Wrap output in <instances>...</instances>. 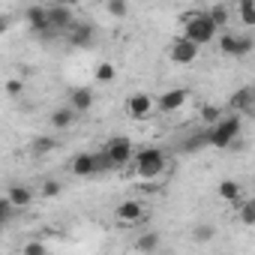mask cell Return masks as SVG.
<instances>
[{
  "label": "cell",
  "instance_id": "cell-25",
  "mask_svg": "<svg viewBox=\"0 0 255 255\" xmlns=\"http://www.w3.org/2000/svg\"><path fill=\"white\" fill-rule=\"evenodd\" d=\"M237 207H240V219H243V225H255V201H237Z\"/></svg>",
  "mask_w": 255,
  "mask_h": 255
},
{
  "label": "cell",
  "instance_id": "cell-19",
  "mask_svg": "<svg viewBox=\"0 0 255 255\" xmlns=\"http://www.w3.org/2000/svg\"><path fill=\"white\" fill-rule=\"evenodd\" d=\"M93 78H96V84H111V81L117 78V66H114V63H108V60H102V63H96Z\"/></svg>",
  "mask_w": 255,
  "mask_h": 255
},
{
  "label": "cell",
  "instance_id": "cell-24",
  "mask_svg": "<svg viewBox=\"0 0 255 255\" xmlns=\"http://www.w3.org/2000/svg\"><path fill=\"white\" fill-rule=\"evenodd\" d=\"M237 15H240V21L246 27H252L255 24V0H249V3H237Z\"/></svg>",
  "mask_w": 255,
  "mask_h": 255
},
{
  "label": "cell",
  "instance_id": "cell-14",
  "mask_svg": "<svg viewBox=\"0 0 255 255\" xmlns=\"http://www.w3.org/2000/svg\"><path fill=\"white\" fill-rule=\"evenodd\" d=\"M24 21L30 24V30H36V33H48L51 27H48V15H45V6H27L24 9Z\"/></svg>",
  "mask_w": 255,
  "mask_h": 255
},
{
  "label": "cell",
  "instance_id": "cell-18",
  "mask_svg": "<svg viewBox=\"0 0 255 255\" xmlns=\"http://www.w3.org/2000/svg\"><path fill=\"white\" fill-rule=\"evenodd\" d=\"M231 111H249L252 108V87H240L231 99H228Z\"/></svg>",
  "mask_w": 255,
  "mask_h": 255
},
{
  "label": "cell",
  "instance_id": "cell-1",
  "mask_svg": "<svg viewBox=\"0 0 255 255\" xmlns=\"http://www.w3.org/2000/svg\"><path fill=\"white\" fill-rule=\"evenodd\" d=\"M243 132V114L240 111H231L228 117H219L216 123H210V129H207V144L216 147V150H225L231 147Z\"/></svg>",
  "mask_w": 255,
  "mask_h": 255
},
{
  "label": "cell",
  "instance_id": "cell-28",
  "mask_svg": "<svg viewBox=\"0 0 255 255\" xmlns=\"http://www.w3.org/2000/svg\"><path fill=\"white\" fill-rule=\"evenodd\" d=\"M219 117H222V108H219V105H204V108H201V120H204L207 126L216 123Z\"/></svg>",
  "mask_w": 255,
  "mask_h": 255
},
{
  "label": "cell",
  "instance_id": "cell-17",
  "mask_svg": "<svg viewBox=\"0 0 255 255\" xmlns=\"http://www.w3.org/2000/svg\"><path fill=\"white\" fill-rule=\"evenodd\" d=\"M48 120H51V126H54V129H69V126L75 123V111H72L69 105H66V108H54Z\"/></svg>",
  "mask_w": 255,
  "mask_h": 255
},
{
  "label": "cell",
  "instance_id": "cell-13",
  "mask_svg": "<svg viewBox=\"0 0 255 255\" xmlns=\"http://www.w3.org/2000/svg\"><path fill=\"white\" fill-rule=\"evenodd\" d=\"M93 102H96L93 87H72V93H69V108H72L75 114L90 111V108H93Z\"/></svg>",
  "mask_w": 255,
  "mask_h": 255
},
{
  "label": "cell",
  "instance_id": "cell-7",
  "mask_svg": "<svg viewBox=\"0 0 255 255\" xmlns=\"http://www.w3.org/2000/svg\"><path fill=\"white\" fill-rule=\"evenodd\" d=\"M126 114L132 120H150L156 114V99L150 93H132L129 102H126Z\"/></svg>",
  "mask_w": 255,
  "mask_h": 255
},
{
  "label": "cell",
  "instance_id": "cell-12",
  "mask_svg": "<svg viewBox=\"0 0 255 255\" xmlns=\"http://www.w3.org/2000/svg\"><path fill=\"white\" fill-rule=\"evenodd\" d=\"M93 36H96V30H93L90 24H75V21H72V27L66 30V39H69V45H75V48H90V45H93Z\"/></svg>",
  "mask_w": 255,
  "mask_h": 255
},
{
  "label": "cell",
  "instance_id": "cell-15",
  "mask_svg": "<svg viewBox=\"0 0 255 255\" xmlns=\"http://www.w3.org/2000/svg\"><path fill=\"white\" fill-rule=\"evenodd\" d=\"M6 198H9V204H12L15 210H21V207H30V201H33V189L24 186V183H12L9 192H6Z\"/></svg>",
  "mask_w": 255,
  "mask_h": 255
},
{
  "label": "cell",
  "instance_id": "cell-4",
  "mask_svg": "<svg viewBox=\"0 0 255 255\" xmlns=\"http://www.w3.org/2000/svg\"><path fill=\"white\" fill-rule=\"evenodd\" d=\"M132 159V141L126 138V135H114L105 150L99 153V162H102V171L105 168H123V165H129Z\"/></svg>",
  "mask_w": 255,
  "mask_h": 255
},
{
  "label": "cell",
  "instance_id": "cell-11",
  "mask_svg": "<svg viewBox=\"0 0 255 255\" xmlns=\"http://www.w3.org/2000/svg\"><path fill=\"white\" fill-rule=\"evenodd\" d=\"M45 15H48V27L57 30V33L72 27V6H66V3H57V6L45 9Z\"/></svg>",
  "mask_w": 255,
  "mask_h": 255
},
{
  "label": "cell",
  "instance_id": "cell-27",
  "mask_svg": "<svg viewBox=\"0 0 255 255\" xmlns=\"http://www.w3.org/2000/svg\"><path fill=\"white\" fill-rule=\"evenodd\" d=\"M60 192H63V183H60V180H45V183H42V189H39V195H42V198H57Z\"/></svg>",
  "mask_w": 255,
  "mask_h": 255
},
{
  "label": "cell",
  "instance_id": "cell-22",
  "mask_svg": "<svg viewBox=\"0 0 255 255\" xmlns=\"http://www.w3.org/2000/svg\"><path fill=\"white\" fill-rule=\"evenodd\" d=\"M54 147H57V141H54L51 135H39V138L30 144V153H33V156H48Z\"/></svg>",
  "mask_w": 255,
  "mask_h": 255
},
{
  "label": "cell",
  "instance_id": "cell-31",
  "mask_svg": "<svg viewBox=\"0 0 255 255\" xmlns=\"http://www.w3.org/2000/svg\"><path fill=\"white\" fill-rule=\"evenodd\" d=\"M24 252L27 255H42V252H48V246L42 240H30V243H24Z\"/></svg>",
  "mask_w": 255,
  "mask_h": 255
},
{
  "label": "cell",
  "instance_id": "cell-29",
  "mask_svg": "<svg viewBox=\"0 0 255 255\" xmlns=\"http://www.w3.org/2000/svg\"><path fill=\"white\" fill-rule=\"evenodd\" d=\"M3 90H6V96H21L24 93V81L21 78H6Z\"/></svg>",
  "mask_w": 255,
  "mask_h": 255
},
{
  "label": "cell",
  "instance_id": "cell-10",
  "mask_svg": "<svg viewBox=\"0 0 255 255\" xmlns=\"http://www.w3.org/2000/svg\"><path fill=\"white\" fill-rule=\"evenodd\" d=\"M114 216H117V222L135 225V222H141V219H144V204H141V201H135V198H126V201H120V204L114 207Z\"/></svg>",
  "mask_w": 255,
  "mask_h": 255
},
{
  "label": "cell",
  "instance_id": "cell-36",
  "mask_svg": "<svg viewBox=\"0 0 255 255\" xmlns=\"http://www.w3.org/2000/svg\"><path fill=\"white\" fill-rule=\"evenodd\" d=\"M93 3H105V0H93Z\"/></svg>",
  "mask_w": 255,
  "mask_h": 255
},
{
  "label": "cell",
  "instance_id": "cell-34",
  "mask_svg": "<svg viewBox=\"0 0 255 255\" xmlns=\"http://www.w3.org/2000/svg\"><path fill=\"white\" fill-rule=\"evenodd\" d=\"M60 3H66V6H75V3H81V0H60Z\"/></svg>",
  "mask_w": 255,
  "mask_h": 255
},
{
  "label": "cell",
  "instance_id": "cell-32",
  "mask_svg": "<svg viewBox=\"0 0 255 255\" xmlns=\"http://www.w3.org/2000/svg\"><path fill=\"white\" fill-rule=\"evenodd\" d=\"M213 234H216L213 225H198L195 228V240H213Z\"/></svg>",
  "mask_w": 255,
  "mask_h": 255
},
{
  "label": "cell",
  "instance_id": "cell-3",
  "mask_svg": "<svg viewBox=\"0 0 255 255\" xmlns=\"http://www.w3.org/2000/svg\"><path fill=\"white\" fill-rule=\"evenodd\" d=\"M129 162L135 165V177L138 180H159L165 174L168 156L159 147H141V150H132V159Z\"/></svg>",
  "mask_w": 255,
  "mask_h": 255
},
{
  "label": "cell",
  "instance_id": "cell-5",
  "mask_svg": "<svg viewBox=\"0 0 255 255\" xmlns=\"http://www.w3.org/2000/svg\"><path fill=\"white\" fill-rule=\"evenodd\" d=\"M213 42H219V51L225 57H249L255 48V39L249 33H222Z\"/></svg>",
  "mask_w": 255,
  "mask_h": 255
},
{
  "label": "cell",
  "instance_id": "cell-26",
  "mask_svg": "<svg viewBox=\"0 0 255 255\" xmlns=\"http://www.w3.org/2000/svg\"><path fill=\"white\" fill-rule=\"evenodd\" d=\"M105 6H108V15L111 18H126V12H129L126 0H105Z\"/></svg>",
  "mask_w": 255,
  "mask_h": 255
},
{
  "label": "cell",
  "instance_id": "cell-9",
  "mask_svg": "<svg viewBox=\"0 0 255 255\" xmlns=\"http://www.w3.org/2000/svg\"><path fill=\"white\" fill-rule=\"evenodd\" d=\"M69 171H72L75 177H93V174H99V171H102L99 153H78V156H72Z\"/></svg>",
  "mask_w": 255,
  "mask_h": 255
},
{
  "label": "cell",
  "instance_id": "cell-33",
  "mask_svg": "<svg viewBox=\"0 0 255 255\" xmlns=\"http://www.w3.org/2000/svg\"><path fill=\"white\" fill-rule=\"evenodd\" d=\"M9 24H12V21H9V15H0V36L9 30Z\"/></svg>",
  "mask_w": 255,
  "mask_h": 255
},
{
  "label": "cell",
  "instance_id": "cell-6",
  "mask_svg": "<svg viewBox=\"0 0 255 255\" xmlns=\"http://www.w3.org/2000/svg\"><path fill=\"white\" fill-rule=\"evenodd\" d=\"M198 54H201V45H195V42H192V39H186V36L174 39V42H171V48H168V60H171V63H177V66H189V63H195V60H198Z\"/></svg>",
  "mask_w": 255,
  "mask_h": 255
},
{
  "label": "cell",
  "instance_id": "cell-35",
  "mask_svg": "<svg viewBox=\"0 0 255 255\" xmlns=\"http://www.w3.org/2000/svg\"><path fill=\"white\" fill-rule=\"evenodd\" d=\"M234 3H249V0H234Z\"/></svg>",
  "mask_w": 255,
  "mask_h": 255
},
{
  "label": "cell",
  "instance_id": "cell-8",
  "mask_svg": "<svg viewBox=\"0 0 255 255\" xmlns=\"http://www.w3.org/2000/svg\"><path fill=\"white\" fill-rule=\"evenodd\" d=\"M186 102H189V90H186V87H171V90H165V93L156 99V111H159V114H174V111H180Z\"/></svg>",
  "mask_w": 255,
  "mask_h": 255
},
{
  "label": "cell",
  "instance_id": "cell-23",
  "mask_svg": "<svg viewBox=\"0 0 255 255\" xmlns=\"http://www.w3.org/2000/svg\"><path fill=\"white\" fill-rule=\"evenodd\" d=\"M201 147H207V129H204V132H192V135L183 141V153H195V150H201Z\"/></svg>",
  "mask_w": 255,
  "mask_h": 255
},
{
  "label": "cell",
  "instance_id": "cell-16",
  "mask_svg": "<svg viewBox=\"0 0 255 255\" xmlns=\"http://www.w3.org/2000/svg\"><path fill=\"white\" fill-rule=\"evenodd\" d=\"M219 198L222 201H228V204H237L240 201V195H243V189H240V183L237 180H219Z\"/></svg>",
  "mask_w": 255,
  "mask_h": 255
},
{
  "label": "cell",
  "instance_id": "cell-21",
  "mask_svg": "<svg viewBox=\"0 0 255 255\" xmlns=\"http://www.w3.org/2000/svg\"><path fill=\"white\" fill-rule=\"evenodd\" d=\"M207 15H210V21H213V24H216L219 30H222V27H225V24L231 21V9H228L225 3H216L213 9H207Z\"/></svg>",
  "mask_w": 255,
  "mask_h": 255
},
{
  "label": "cell",
  "instance_id": "cell-2",
  "mask_svg": "<svg viewBox=\"0 0 255 255\" xmlns=\"http://www.w3.org/2000/svg\"><path fill=\"white\" fill-rule=\"evenodd\" d=\"M180 21H183V36H186V39H192L195 45H210V42L219 36V27L210 21V15H207V12L186 9V12L180 15Z\"/></svg>",
  "mask_w": 255,
  "mask_h": 255
},
{
  "label": "cell",
  "instance_id": "cell-20",
  "mask_svg": "<svg viewBox=\"0 0 255 255\" xmlns=\"http://www.w3.org/2000/svg\"><path fill=\"white\" fill-rule=\"evenodd\" d=\"M159 243H162L159 231H147V234H141V237L135 240V249H138V252H153V249H159Z\"/></svg>",
  "mask_w": 255,
  "mask_h": 255
},
{
  "label": "cell",
  "instance_id": "cell-30",
  "mask_svg": "<svg viewBox=\"0 0 255 255\" xmlns=\"http://www.w3.org/2000/svg\"><path fill=\"white\" fill-rule=\"evenodd\" d=\"M12 210H15V207H12V204H9V198L3 195V198H0V228H3V225L9 222V216H12Z\"/></svg>",
  "mask_w": 255,
  "mask_h": 255
}]
</instances>
